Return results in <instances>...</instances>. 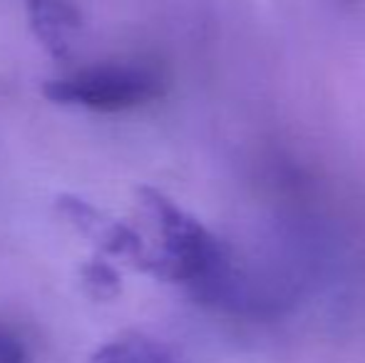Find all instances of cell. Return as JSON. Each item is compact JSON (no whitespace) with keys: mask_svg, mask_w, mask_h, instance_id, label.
I'll use <instances>...</instances> for the list:
<instances>
[{"mask_svg":"<svg viewBox=\"0 0 365 363\" xmlns=\"http://www.w3.org/2000/svg\"><path fill=\"white\" fill-rule=\"evenodd\" d=\"M30 20L55 58H65L73 48V38L80 30V15L68 0H28Z\"/></svg>","mask_w":365,"mask_h":363,"instance_id":"3957f363","label":"cell"},{"mask_svg":"<svg viewBox=\"0 0 365 363\" xmlns=\"http://www.w3.org/2000/svg\"><path fill=\"white\" fill-rule=\"evenodd\" d=\"M167 78L149 63H100L45 83V97L58 105L87 107L97 112H125L159 100Z\"/></svg>","mask_w":365,"mask_h":363,"instance_id":"7a4b0ae2","label":"cell"},{"mask_svg":"<svg viewBox=\"0 0 365 363\" xmlns=\"http://www.w3.org/2000/svg\"><path fill=\"white\" fill-rule=\"evenodd\" d=\"M0 363H28L23 341L5 326H0Z\"/></svg>","mask_w":365,"mask_h":363,"instance_id":"5b68a950","label":"cell"},{"mask_svg":"<svg viewBox=\"0 0 365 363\" xmlns=\"http://www.w3.org/2000/svg\"><path fill=\"white\" fill-rule=\"evenodd\" d=\"M90 363H184L172 346L145 334H125L100 346Z\"/></svg>","mask_w":365,"mask_h":363,"instance_id":"277c9868","label":"cell"},{"mask_svg":"<svg viewBox=\"0 0 365 363\" xmlns=\"http://www.w3.org/2000/svg\"><path fill=\"white\" fill-rule=\"evenodd\" d=\"M125 262L159 281L184 286L202 301L231 304L244 291L229 247L174 199L149 187L137 192Z\"/></svg>","mask_w":365,"mask_h":363,"instance_id":"6da1fadb","label":"cell"}]
</instances>
